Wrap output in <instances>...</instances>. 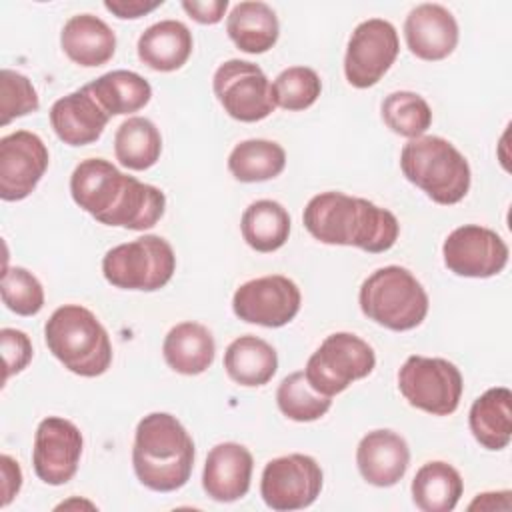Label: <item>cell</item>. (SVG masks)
Listing matches in <instances>:
<instances>
[{
	"mask_svg": "<svg viewBox=\"0 0 512 512\" xmlns=\"http://www.w3.org/2000/svg\"><path fill=\"white\" fill-rule=\"evenodd\" d=\"M410 490L416 508L422 512H450L462 496L464 482L454 466L434 460L418 468Z\"/></svg>",
	"mask_w": 512,
	"mask_h": 512,
	"instance_id": "27",
	"label": "cell"
},
{
	"mask_svg": "<svg viewBox=\"0 0 512 512\" xmlns=\"http://www.w3.org/2000/svg\"><path fill=\"white\" fill-rule=\"evenodd\" d=\"M322 490V468L308 454H288L266 462L260 494L268 508L286 512L308 508Z\"/></svg>",
	"mask_w": 512,
	"mask_h": 512,
	"instance_id": "11",
	"label": "cell"
},
{
	"mask_svg": "<svg viewBox=\"0 0 512 512\" xmlns=\"http://www.w3.org/2000/svg\"><path fill=\"white\" fill-rule=\"evenodd\" d=\"M242 238L256 252H274L290 236V214L276 200L252 202L240 220Z\"/></svg>",
	"mask_w": 512,
	"mask_h": 512,
	"instance_id": "29",
	"label": "cell"
},
{
	"mask_svg": "<svg viewBox=\"0 0 512 512\" xmlns=\"http://www.w3.org/2000/svg\"><path fill=\"white\" fill-rule=\"evenodd\" d=\"M82 432L60 416L44 418L34 434L32 466L36 476L50 486H62L74 478L82 456Z\"/></svg>",
	"mask_w": 512,
	"mask_h": 512,
	"instance_id": "15",
	"label": "cell"
},
{
	"mask_svg": "<svg viewBox=\"0 0 512 512\" xmlns=\"http://www.w3.org/2000/svg\"><path fill=\"white\" fill-rule=\"evenodd\" d=\"M300 288L282 274H268L244 282L232 298L234 314L266 328H280L294 320L300 310Z\"/></svg>",
	"mask_w": 512,
	"mask_h": 512,
	"instance_id": "13",
	"label": "cell"
},
{
	"mask_svg": "<svg viewBox=\"0 0 512 512\" xmlns=\"http://www.w3.org/2000/svg\"><path fill=\"white\" fill-rule=\"evenodd\" d=\"M212 90L224 112L240 122H258L276 108L264 70L248 60H226L212 78Z\"/></svg>",
	"mask_w": 512,
	"mask_h": 512,
	"instance_id": "10",
	"label": "cell"
},
{
	"mask_svg": "<svg viewBox=\"0 0 512 512\" xmlns=\"http://www.w3.org/2000/svg\"><path fill=\"white\" fill-rule=\"evenodd\" d=\"M44 340L52 356L78 376H100L112 364V342L106 328L80 304L56 308L46 320Z\"/></svg>",
	"mask_w": 512,
	"mask_h": 512,
	"instance_id": "4",
	"label": "cell"
},
{
	"mask_svg": "<svg viewBox=\"0 0 512 512\" xmlns=\"http://www.w3.org/2000/svg\"><path fill=\"white\" fill-rule=\"evenodd\" d=\"M64 54L84 68L106 64L116 52V34L94 14H76L66 20L60 32Z\"/></svg>",
	"mask_w": 512,
	"mask_h": 512,
	"instance_id": "21",
	"label": "cell"
},
{
	"mask_svg": "<svg viewBox=\"0 0 512 512\" xmlns=\"http://www.w3.org/2000/svg\"><path fill=\"white\" fill-rule=\"evenodd\" d=\"M48 148L28 130H16L0 138V198L24 200L38 186L48 168Z\"/></svg>",
	"mask_w": 512,
	"mask_h": 512,
	"instance_id": "16",
	"label": "cell"
},
{
	"mask_svg": "<svg viewBox=\"0 0 512 512\" xmlns=\"http://www.w3.org/2000/svg\"><path fill=\"white\" fill-rule=\"evenodd\" d=\"M404 38L416 58L444 60L458 44V22L442 4L424 2L406 16Z\"/></svg>",
	"mask_w": 512,
	"mask_h": 512,
	"instance_id": "17",
	"label": "cell"
},
{
	"mask_svg": "<svg viewBox=\"0 0 512 512\" xmlns=\"http://www.w3.org/2000/svg\"><path fill=\"white\" fill-rule=\"evenodd\" d=\"M224 370L240 386H264L278 370L276 350L254 334L232 340L224 352Z\"/></svg>",
	"mask_w": 512,
	"mask_h": 512,
	"instance_id": "26",
	"label": "cell"
},
{
	"mask_svg": "<svg viewBox=\"0 0 512 512\" xmlns=\"http://www.w3.org/2000/svg\"><path fill=\"white\" fill-rule=\"evenodd\" d=\"M114 154L128 170H148L162 154L160 130L148 118L130 116L114 134Z\"/></svg>",
	"mask_w": 512,
	"mask_h": 512,
	"instance_id": "30",
	"label": "cell"
},
{
	"mask_svg": "<svg viewBox=\"0 0 512 512\" xmlns=\"http://www.w3.org/2000/svg\"><path fill=\"white\" fill-rule=\"evenodd\" d=\"M0 344H2V356H4V382L12 374L22 372L30 360H32V342L26 336V332L16 328H2L0 330Z\"/></svg>",
	"mask_w": 512,
	"mask_h": 512,
	"instance_id": "37",
	"label": "cell"
},
{
	"mask_svg": "<svg viewBox=\"0 0 512 512\" xmlns=\"http://www.w3.org/2000/svg\"><path fill=\"white\" fill-rule=\"evenodd\" d=\"M226 32L242 52L264 54L276 44L280 24L266 2H238L226 18Z\"/></svg>",
	"mask_w": 512,
	"mask_h": 512,
	"instance_id": "25",
	"label": "cell"
},
{
	"mask_svg": "<svg viewBox=\"0 0 512 512\" xmlns=\"http://www.w3.org/2000/svg\"><path fill=\"white\" fill-rule=\"evenodd\" d=\"M380 114L384 124L398 136L420 138L432 124V110L428 102L410 90H398L382 100Z\"/></svg>",
	"mask_w": 512,
	"mask_h": 512,
	"instance_id": "32",
	"label": "cell"
},
{
	"mask_svg": "<svg viewBox=\"0 0 512 512\" xmlns=\"http://www.w3.org/2000/svg\"><path fill=\"white\" fill-rule=\"evenodd\" d=\"M360 310L376 324L404 332L422 324L428 314V294L416 276L402 266H384L360 286Z\"/></svg>",
	"mask_w": 512,
	"mask_h": 512,
	"instance_id": "6",
	"label": "cell"
},
{
	"mask_svg": "<svg viewBox=\"0 0 512 512\" xmlns=\"http://www.w3.org/2000/svg\"><path fill=\"white\" fill-rule=\"evenodd\" d=\"M162 4H164V0H152V2H146V0H106L104 8L108 12H112L116 18L134 20V18H140V16L156 10Z\"/></svg>",
	"mask_w": 512,
	"mask_h": 512,
	"instance_id": "39",
	"label": "cell"
},
{
	"mask_svg": "<svg viewBox=\"0 0 512 512\" xmlns=\"http://www.w3.org/2000/svg\"><path fill=\"white\" fill-rule=\"evenodd\" d=\"M194 440L182 422L168 412L144 416L134 432V474L154 492L182 488L194 468Z\"/></svg>",
	"mask_w": 512,
	"mask_h": 512,
	"instance_id": "3",
	"label": "cell"
},
{
	"mask_svg": "<svg viewBox=\"0 0 512 512\" xmlns=\"http://www.w3.org/2000/svg\"><path fill=\"white\" fill-rule=\"evenodd\" d=\"M508 490L504 492H484V494H478L470 504H468V510H494V508H504L502 504H498V498L504 496ZM506 510V508H504Z\"/></svg>",
	"mask_w": 512,
	"mask_h": 512,
	"instance_id": "41",
	"label": "cell"
},
{
	"mask_svg": "<svg viewBox=\"0 0 512 512\" xmlns=\"http://www.w3.org/2000/svg\"><path fill=\"white\" fill-rule=\"evenodd\" d=\"M470 432L486 450H502L512 438V392L496 386L478 396L468 414Z\"/></svg>",
	"mask_w": 512,
	"mask_h": 512,
	"instance_id": "24",
	"label": "cell"
},
{
	"mask_svg": "<svg viewBox=\"0 0 512 512\" xmlns=\"http://www.w3.org/2000/svg\"><path fill=\"white\" fill-rule=\"evenodd\" d=\"M72 200L106 226L148 230L166 208L160 188L120 172L104 158L82 160L70 176Z\"/></svg>",
	"mask_w": 512,
	"mask_h": 512,
	"instance_id": "1",
	"label": "cell"
},
{
	"mask_svg": "<svg viewBox=\"0 0 512 512\" xmlns=\"http://www.w3.org/2000/svg\"><path fill=\"white\" fill-rule=\"evenodd\" d=\"M398 388L410 406L448 416L460 404L464 382L456 364L446 358L408 356L398 370Z\"/></svg>",
	"mask_w": 512,
	"mask_h": 512,
	"instance_id": "9",
	"label": "cell"
},
{
	"mask_svg": "<svg viewBox=\"0 0 512 512\" xmlns=\"http://www.w3.org/2000/svg\"><path fill=\"white\" fill-rule=\"evenodd\" d=\"M374 366L376 354L366 340L350 332H334L308 358L304 376L314 390L332 398L354 380L366 378Z\"/></svg>",
	"mask_w": 512,
	"mask_h": 512,
	"instance_id": "8",
	"label": "cell"
},
{
	"mask_svg": "<svg viewBox=\"0 0 512 512\" xmlns=\"http://www.w3.org/2000/svg\"><path fill=\"white\" fill-rule=\"evenodd\" d=\"M162 354L166 364L184 376L206 372L216 356L212 332L200 322H180L164 338Z\"/></svg>",
	"mask_w": 512,
	"mask_h": 512,
	"instance_id": "23",
	"label": "cell"
},
{
	"mask_svg": "<svg viewBox=\"0 0 512 512\" xmlns=\"http://www.w3.org/2000/svg\"><path fill=\"white\" fill-rule=\"evenodd\" d=\"M182 8L198 24H218L224 18V12L228 8V0H208V2L184 0Z\"/></svg>",
	"mask_w": 512,
	"mask_h": 512,
	"instance_id": "38",
	"label": "cell"
},
{
	"mask_svg": "<svg viewBox=\"0 0 512 512\" xmlns=\"http://www.w3.org/2000/svg\"><path fill=\"white\" fill-rule=\"evenodd\" d=\"M286 166V152L278 142L250 138L236 144L228 156V170L240 182L276 178Z\"/></svg>",
	"mask_w": 512,
	"mask_h": 512,
	"instance_id": "31",
	"label": "cell"
},
{
	"mask_svg": "<svg viewBox=\"0 0 512 512\" xmlns=\"http://www.w3.org/2000/svg\"><path fill=\"white\" fill-rule=\"evenodd\" d=\"M0 466H2V502L0 506H8L12 502V498L18 494L20 486H22V470L18 466V462L14 458H10L8 454L0 456Z\"/></svg>",
	"mask_w": 512,
	"mask_h": 512,
	"instance_id": "40",
	"label": "cell"
},
{
	"mask_svg": "<svg viewBox=\"0 0 512 512\" xmlns=\"http://www.w3.org/2000/svg\"><path fill=\"white\" fill-rule=\"evenodd\" d=\"M400 52L396 28L384 18H368L350 34L344 74L354 88L374 86L394 64Z\"/></svg>",
	"mask_w": 512,
	"mask_h": 512,
	"instance_id": "12",
	"label": "cell"
},
{
	"mask_svg": "<svg viewBox=\"0 0 512 512\" xmlns=\"http://www.w3.org/2000/svg\"><path fill=\"white\" fill-rule=\"evenodd\" d=\"M2 300L18 316H34L44 306V288L26 268L6 266L2 272Z\"/></svg>",
	"mask_w": 512,
	"mask_h": 512,
	"instance_id": "35",
	"label": "cell"
},
{
	"mask_svg": "<svg viewBox=\"0 0 512 512\" xmlns=\"http://www.w3.org/2000/svg\"><path fill=\"white\" fill-rule=\"evenodd\" d=\"M304 228L322 244L356 246L364 252L390 250L400 234L398 218L366 198L322 192L302 212Z\"/></svg>",
	"mask_w": 512,
	"mask_h": 512,
	"instance_id": "2",
	"label": "cell"
},
{
	"mask_svg": "<svg viewBox=\"0 0 512 512\" xmlns=\"http://www.w3.org/2000/svg\"><path fill=\"white\" fill-rule=\"evenodd\" d=\"M254 458L238 442L216 444L204 462L202 488L216 502H234L250 490Z\"/></svg>",
	"mask_w": 512,
	"mask_h": 512,
	"instance_id": "18",
	"label": "cell"
},
{
	"mask_svg": "<svg viewBox=\"0 0 512 512\" xmlns=\"http://www.w3.org/2000/svg\"><path fill=\"white\" fill-rule=\"evenodd\" d=\"M40 106L36 88L28 80V76L4 68L0 74V114L2 126L10 124L14 118L36 112Z\"/></svg>",
	"mask_w": 512,
	"mask_h": 512,
	"instance_id": "36",
	"label": "cell"
},
{
	"mask_svg": "<svg viewBox=\"0 0 512 512\" xmlns=\"http://www.w3.org/2000/svg\"><path fill=\"white\" fill-rule=\"evenodd\" d=\"M356 464L368 484L388 488L404 478L410 464V448L394 430H372L358 442Z\"/></svg>",
	"mask_w": 512,
	"mask_h": 512,
	"instance_id": "19",
	"label": "cell"
},
{
	"mask_svg": "<svg viewBox=\"0 0 512 512\" xmlns=\"http://www.w3.org/2000/svg\"><path fill=\"white\" fill-rule=\"evenodd\" d=\"M322 92V80L316 70L308 66H290L282 70L272 82L274 104L296 112L310 108Z\"/></svg>",
	"mask_w": 512,
	"mask_h": 512,
	"instance_id": "34",
	"label": "cell"
},
{
	"mask_svg": "<svg viewBox=\"0 0 512 512\" xmlns=\"http://www.w3.org/2000/svg\"><path fill=\"white\" fill-rule=\"evenodd\" d=\"M400 168L406 180L442 206L458 204L470 190V166L446 138L420 136L404 144Z\"/></svg>",
	"mask_w": 512,
	"mask_h": 512,
	"instance_id": "5",
	"label": "cell"
},
{
	"mask_svg": "<svg viewBox=\"0 0 512 512\" xmlns=\"http://www.w3.org/2000/svg\"><path fill=\"white\" fill-rule=\"evenodd\" d=\"M276 404L280 412L294 422H314L330 410L332 398L314 390L306 380L304 370H300L288 374L280 382L276 390Z\"/></svg>",
	"mask_w": 512,
	"mask_h": 512,
	"instance_id": "33",
	"label": "cell"
},
{
	"mask_svg": "<svg viewBox=\"0 0 512 512\" xmlns=\"http://www.w3.org/2000/svg\"><path fill=\"white\" fill-rule=\"evenodd\" d=\"M508 254V244L502 236L478 224L454 228L442 244L446 268L466 278H490L500 274L508 264Z\"/></svg>",
	"mask_w": 512,
	"mask_h": 512,
	"instance_id": "14",
	"label": "cell"
},
{
	"mask_svg": "<svg viewBox=\"0 0 512 512\" xmlns=\"http://www.w3.org/2000/svg\"><path fill=\"white\" fill-rule=\"evenodd\" d=\"M88 92L108 112V116L132 114L152 98V86L132 70H112L86 84Z\"/></svg>",
	"mask_w": 512,
	"mask_h": 512,
	"instance_id": "28",
	"label": "cell"
},
{
	"mask_svg": "<svg viewBox=\"0 0 512 512\" xmlns=\"http://www.w3.org/2000/svg\"><path fill=\"white\" fill-rule=\"evenodd\" d=\"M174 270V250L168 240L156 234L118 244L102 258L104 278L122 290H160L170 282Z\"/></svg>",
	"mask_w": 512,
	"mask_h": 512,
	"instance_id": "7",
	"label": "cell"
},
{
	"mask_svg": "<svg viewBox=\"0 0 512 512\" xmlns=\"http://www.w3.org/2000/svg\"><path fill=\"white\" fill-rule=\"evenodd\" d=\"M138 58L152 70L174 72L182 68L194 48L192 32L178 20H160L138 38Z\"/></svg>",
	"mask_w": 512,
	"mask_h": 512,
	"instance_id": "22",
	"label": "cell"
},
{
	"mask_svg": "<svg viewBox=\"0 0 512 512\" xmlns=\"http://www.w3.org/2000/svg\"><path fill=\"white\" fill-rule=\"evenodd\" d=\"M108 120V112L86 86L58 98L50 108V124L56 136L68 146H86L96 142Z\"/></svg>",
	"mask_w": 512,
	"mask_h": 512,
	"instance_id": "20",
	"label": "cell"
}]
</instances>
